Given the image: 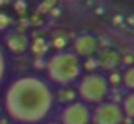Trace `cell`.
I'll return each mask as SVG.
<instances>
[{"instance_id":"1","label":"cell","mask_w":134,"mask_h":124,"mask_svg":"<svg viewBox=\"0 0 134 124\" xmlns=\"http://www.w3.org/2000/svg\"><path fill=\"white\" fill-rule=\"evenodd\" d=\"M56 104L55 89L36 73H27L8 82L3 92V115L13 124H44Z\"/></svg>"},{"instance_id":"2","label":"cell","mask_w":134,"mask_h":124,"mask_svg":"<svg viewBox=\"0 0 134 124\" xmlns=\"http://www.w3.org/2000/svg\"><path fill=\"white\" fill-rule=\"evenodd\" d=\"M45 79L55 89L70 87L83 76V61L72 50H59L45 61Z\"/></svg>"},{"instance_id":"3","label":"cell","mask_w":134,"mask_h":124,"mask_svg":"<svg viewBox=\"0 0 134 124\" xmlns=\"http://www.w3.org/2000/svg\"><path fill=\"white\" fill-rule=\"evenodd\" d=\"M108 76L98 73V71H92V73H86L83 75L78 82H76V98L78 101L84 102L86 106H97L100 102H104L108 95H109V82L106 79Z\"/></svg>"},{"instance_id":"4","label":"cell","mask_w":134,"mask_h":124,"mask_svg":"<svg viewBox=\"0 0 134 124\" xmlns=\"http://www.w3.org/2000/svg\"><path fill=\"white\" fill-rule=\"evenodd\" d=\"M123 112L119 102L104 101L91 107V124H122Z\"/></svg>"},{"instance_id":"5","label":"cell","mask_w":134,"mask_h":124,"mask_svg":"<svg viewBox=\"0 0 134 124\" xmlns=\"http://www.w3.org/2000/svg\"><path fill=\"white\" fill-rule=\"evenodd\" d=\"M59 124H91V107L81 101H73L63 106L58 112Z\"/></svg>"},{"instance_id":"6","label":"cell","mask_w":134,"mask_h":124,"mask_svg":"<svg viewBox=\"0 0 134 124\" xmlns=\"http://www.w3.org/2000/svg\"><path fill=\"white\" fill-rule=\"evenodd\" d=\"M98 50V40L95 36L92 34H80L75 40H73V53L83 61V59H87V58H94V54L97 53Z\"/></svg>"},{"instance_id":"7","label":"cell","mask_w":134,"mask_h":124,"mask_svg":"<svg viewBox=\"0 0 134 124\" xmlns=\"http://www.w3.org/2000/svg\"><path fill=\"white\" fill-rule=\"evenodd\" d=\"M3 47L6 51L13 53V54H22L28 50L30 47V40L25 34L22 33H9L6 37H5V42H3Z\"/></svg>"},{"instance_id":"8","label":"cell","mask_w":134,"mask_h":124,"mask_svg":"<svg viewBox=\"0 0 134 124\" xmlns=\"http://www.w3.org/2000/svg\"><path fill=\"white\" fill-rule=\"evenodd\" d=\"M120 107H122V112H123L125 116L134 120V92H128L123 96V99L120 102Z\"/></svg>"},{"instance_id":"9","label":"cell","mask_w":134,"mask_h":124,"mask_svg":"<svg viewBox=\"0 0 134 124\" xmlns=\"http://www.w3.org/2000/svg\"><path fill=\"white\" fill-rule=\"evenodd\" d=\"M8 67H9V61H8V53L3 47V44L0 42V87L5 84L6 76H8Z\"/></svg>"},{"instance_id":"10","label":"cell","mask_w":134,"mask_h":124,"mask_svg":"<svg viewBox=\"0 0 134 124\" xmlns=\"http://www.w3.org/2000/svg\"><path fill=\"white\" fill-rule=\"evenodd\" d=\"M122 82L125 85V89H128L130 92H134V65L128 67L123 75H122Z\"/></svg>"},{"instance_id":"11","label":"cell","mask_w":134,"mask_h":124,"mask_svg":"<svg viewBox=\"0 0 134 124\" xmlns=\"http://www.w3.org/2000/svg\"><path fill=\"white\" fill-rule=\"evenodd\" d=\"M28 48L33 51L34 54H42V53L47 50V44H45V40H42V39H36V40H33V42L30 44Z\"/></svg>"},{"instance_id":"12","label":"cell","mask_w":134,"mask_h":124,"mask_svg":"<svg viewBox=\"0 0 134 124\" xmlns=\"http://www.w3.org/2000/svg\"><path fill=\"white\" fill-rule=\"evenodd\" d=\"M106 79H108V82H109V85H111V82H120V81H122V75L117 73V71H112V73L109 75V78H106Z\"/></svg>"},{"instance_id":"13","label":"cell","mask_w":134,"mask_h":124,"mask_svg":"<svg viewBox=\"0 0 134 124\" xmlns=\"http://www.w3.org/2000/svg\"><path fill=\"white\" fill-rule=\"evenodd\" d=\"M0 124H13V123H11L6 116H2V118H0Z\"/></svg>"},{"instance_id":"14","label":"cell","mask_w":134,"mask_h":124,"mask_svg":"<svg viewBox=\"0 0 134 124\" xmlns=\"http://www.w3.org/2000/svg\"><path fill=\"white\" fill-rule=\"evenodd\" d=\"M44 124H59L58 121H45Z\"/></svg>"},{"instance_id":"15","label":"cell","mask_w":134,"mask_h":124,"mask_svg":"<svg viewBox=\"0 0 134 124\" xmlns=\"http://www.w3.org/2000/svg\"><path fill=\"white\" fill-rule=\"evenodd\" d=\"M3 116V109H2V104H0V118Z\"/></svg>"}]
</instances>
